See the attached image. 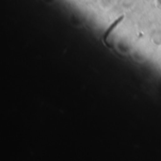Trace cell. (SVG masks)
<instances>
[{
  "label": "cell",
  "mask_w": 161,
  "mask_h": 161,
  "mask_svg": "<svg viewBox=\"0 0 161 161\" xmlns=\"http://www.w3.org/2000/svg\"><path fill=\"white\" fill-rule=\"evenodd\" d=\"M123 18H124V16H122V17H120L119 19H117V20H116V21H115V22H114V23H113V24H112L109 28H107V29L105 30V32L104 33V36H103V37H104V39H106V38H107V36H109V35L111 33V31L116 27V26H117L119 23H121V22H122Z\"/></svg>",
  "instance_id": "cell-1"
}]
</instances>
